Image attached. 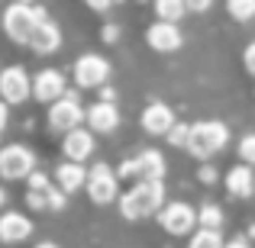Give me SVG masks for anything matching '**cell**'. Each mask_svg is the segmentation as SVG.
<instances>
[{
    "mask_svg": "<svg viewBox=\"0 0 255 248\" xmlns=\"http://www.w3.org/2000/svg\"><path fill=\"white\" fill-rule=\"evenodd\" d=\"M55 184L65 193H78L81 187H87V167L81 162H62L55 167Z\"/></svg>",
    "mask_w": 255,
    "mask_h": 248,
    "instance_id": "e0dca14e",
    "label": "cell"
},
{
    "mask_svg": "<svg viewBox=\"0 0 255 248\" xmlns=\"http://www.w3.org/2000/svg\"><path fill=\"white\" fill-rule=\"evenodd\" d=\"M6 119H10V110H6V100H0V132L6 129Z\"/></svg>",
    "mask_w": 255,
    "mask_h": 248,
    "instance_id": "f546056e",
    "label": "cell"
},
{
    "mask_svg": "<svg viewBox=\"0 0 255 248\" xmlns=\"http://www.w3.org/2000/svg\"><path fill=\"white\" fill-rule=\"evenodd\" d=\"M29 93H32V81H29V75H26V68L10 65V68L0 71V100H6V103H23Z\"/></svg>",
    "mask_w": 255,
    "mask_h": 248,
    "instance_id": "30bf717a",
    "label": "cell"
},
{
    "mask_svg": "<svg viewBox=\"0 0 255 248\" xmlns=\"http://www.w3.org/2000/svg\"><path fill=\"white\" fill-rule=\"evenodd\" d=\"M230 142V129L220 119H207V123H191V139H187V152L194 158H213L223 145Z\"/></svg>",
    "mask_w": 255,
    "mask_h": 248,
    "instance_id": "3957f363",
    "label": "cell"
},
{
    "mask_svg": "<svg viewBox=\"0 0 255 248\" xmlns=\"http://www.w3.org/2000/svg\"><path fill=\"white\" fill-rule=\"evenodd\" d=\"M117 36H120V29H117V26H107V29H104V39H107V42H113Z\"/></svg>",
    "mask_w": 255,
    "mask_h": 248,
    "instance_id": "4dcf8cb0",
    "label": "cell"
},
{
    "mask_svg": "<svg viewBox=\"0 0 255 248\" xmlns=\"http://www.w3.org/2000/svg\"><path fill=\"white\" fill-rule=\"evenodd\" d=\"M29 232H32V223L23 213H3L0 216V242H6V245L23 242V239H29Z\"/></svg>",
    "mask_w": 255,
    "mask_h": 248,
    "instance_id": "ac0fdd59",
    "label": "cell"
},
{
    "mask_svg": "<svg viewBox=\"0 0 255 248\" xmlns=\"http://www.w3.org/2000/svg\"><path fill=\"white\" fill-rule=\"evenodd\" d=\"M36 248H58V245H52V242H42V245H36Z\"/></svg>",
    "mask_w": 255,
    "mask_h": 248,
    "instance_id": "d6a6232c",
    "label": "cell"
},
{
    "mask_svg": "<svg viewBox=\"0 0 255 248\" xmlns=\"http://www.w3.org/2000/svg\"><path fill=\"white\" fill-rule=\"evenodd\" d=\"M197 177L204 180V184H213V180H217V171H213V167H200V171H197Z\"/></svg>",
    "mask_w": 255,
    "mask_h": 248,
    "instance_id": "f1b7e54d",
    "label": "cell"
},
{
    "mask_svg": "<svg viewBox=\"0 0 255 248\" xmlns=\"http://www.w3.org/2000/svg\"><path fill=\"white\" fill-rule=\"evenodd\" d=\"M226 190L233 193V197H252L255 193V174L249 165H236L230 167V174H226Z\"/></svg>",
    "mask_w": 255,
    "mask_h": 248,
    "instance_id": "d6986e66",
    "label": "cell"
},
{
    "mask_svg": "<svg viewBox=\"0 0 255 248\" xmlns=\"http://www.w3.org/2000/svg\"><path fill=\"white\" fill-rule=\"evenodd\" d=\"M36 171V155L26 145H3L0 149V177L23 180Z\"/></svg>",
    "mask_w": 255,
    "mask_h": 248,
    "instance_id": "52a82bcc",
    "label": "cell"
},
{
    "mask_svg": "<svg viewBox=\"0 0 255 248\" xmlns=\"http://www.w3.org/2000/svg\"><path fill=\"white\" fill-rule=\"evenodd\" d=\"M45 16H49V13H45L42 6H32V3H26V0H16V3H10L3 10V32L13 39V42L29 45L32 29H36Z\"/></svg>",
    "mask_w": 255,
    "mask_h": 248,
    "instance_id": "7a4b0ae2",
    "label": "cell"
},
{
    "mask_svg": "<svg viewBox=\"0 0 255 248\" xmlns=\"http://www.w3.org/2000/svg\"><path fill=\"white\" fill-rule=\"evenodd\" d=\"M84 3L91 6V10H97V13H107L113 3H117V0H84Z\"/></svg>",
    "mask_w": 255,
    "mask_h": 248,
    "instance_id": "83f0119b",
    "label": "cell"
},
{
    "mask_svg": "<svg viewBox=\"0 0 255 248\" xmlns=\"http://www.w3.org/2000/svg\"><path fill=\"white\" fill-rule=\"evenodd\" d=\"M243 65H246V71L255 78V42L246 45V55H243Z\"/></svg>",
    "mask_w": 255,
    "mask_h": 248,
    "instance_id": "484cf974",
    "label": "cell"
},
{
    "mask_svg": "<svg viewBox=\"0 0 255 248\" xmlns=\"http://www.w3.org/2000/svg\"><path fill=\"white\" fill-rule=\"evenodd\" d=\"M117 174L126 177V180H162L165 177V158H162V152H155V149L139 152L136 158H126V162L117 167Z\"/></svg>",
    "mask_w": 255,
    "mask_h": 248,
    "instance_id": "5b68a950",
    "label": "cell"
},
{
    "mask_svg": "<svg viewBox=\"0 0 255 248\" xmlns=\"http://www.w3.org/2000/svg\"><path fill=\"white\" fill-rule=\"evenodd\" d=\"M145 42L155 52H178L181 49V29L174 23H152L149 32H145Z\"/></svg>",
    "mask_w": 255,
    "mask_h": 248,
    "instance_id": "2e32d148",
    "label": "cell"
},
{
    "mask_svg": "<svg viewBox=\"0 0 255 248\" xmlns=\"http://www.w3.org/2000/svg\"><path fill=\"white\" fill-rule=\"evenodd\" d=\"M87 126H91V132H100V136L113 132V129L120 126V110H117V103H110V100H97V103L87 110Z\"/></svg>",
    "mask_w": 255,
    "mask_h": 248,
    "instance_id": "4fadbf2b",
    "label": "cell"
},
{
    "mask_svg": "<svg viewBox=\"0 0 255 248\" xmlns=\"http://www.w3.org/2000/svg\"><path fill=\"white\" fill-rule=\"evenodd\" d=\"M162 203H165L162 180H136V187L120 200V213L126 219H145V216L162 210Z\"/></svg>",
    "mask_w": 255,
    "mask_h": 248,
    "instance_id": "6da1fadb",
    "label": "cell"
},
{
    "mask_svg": "<svg viewBox=\"0 0 255 248\" xmlns=\"http://www.w3.org/2000/svg\"><path fill=\"white\" fill-rule=\"evenodd\" d=\"M3 200H6V197H3V190H0V206H3Z\"/></svg>",
    "mask_w": 255,
    "mask_h": 248,
    "instance_id": "836d02e7",
    "label": "cell"
},
{
    "mask_svg": "<svg viewBox=\"0 0 255 248\" xmlns=\"http://www.w3.org/2000/svg\"><path fill=\"white\" fill-rule=\"evenodd\" d=\"M62 152H65V158L68 162H87V158L94 155V132L91 129H71V132H65V142H62Z\"/></svg>",
    "mask_w": 255,
    "mask_h": 248,
    "instance_id": "7c38bea8",
    "label": "cell"
},
{
    "mask_svg": "<svg viewBox=\"0 0 255 248\" xmlns=\"http://www.w3.org/2000/svg\"><path fill=\"white\" fill-rule=\"evenodd\" d=\"M117 193H120V174L113 171L110 165L97 162L91 171H87V197H91L97 206H107V203L117 200Z\"/></svg>",
    "mask_w": 255,
    "mask_h": 248,
    "instance_id": "8992f818",
    "label": "cell"
},
{
    "mask_svg": "<svg viewBox=\"0 0 255 248\" xmlns=\"http://www.w3.org/2000/svg\"><path fill=\"white\" fill-rule=\"evenodd\" d=\"M184 6L191 13H204V10H210V6H213V0H184Z\"/></svg>",
    "mask_w": 255,
    "mask_h": 248,
    "instance_id": "4316f807",
    "label": "cell"
},
{
    "mask_svg": "<svg viewBox=\"0 0 255 248\" xmlns=\"http://www.w3.org/2000/svg\"><path fill=\"white\" fill-rule=\"evenodd\" d=\"M165 139H168L171 145H184V149H187V139H191V123H174L171 132Z\"/></svg>",
    "mask_w": 255,
    "mask_h": 248,
    "instance_id": "cb8c5ba5",
    "label": "cell"
},
{
    "mask_svg": "<svg viewBox=\"0 0 255 248\" xmlns=\"http://www.w3.org/2000/svg\"><path fill=\"white\" fill-rule=\"evenodd\" d=\"M155 13H158V19H165V23H178V19L187 13V6H184V0H155Z\"/></svg>",
    "mask_w": 255,
    "mask_h": 248,
    "instance_id": "44dd1931",
    "label": "cell"
},
{
    "mask_svg": "<svg viewBox=\"0 0 255 248\" xmlns=\"http://www.w3.org/2000/svg\"><path fill=\"white\" fill-rule=\"evenodd\" d=\"M239 158H243V165H255V136L239 139Z\"/></svg>",
    "mask_w": 255,
    "mask_h": 248,
    "instance_id": "d4e9b609",
    "label": "cell"
},
{
    "mask_svg": "<svg viewBox=\"0 0 255 248\" xmlns=\"http://www.w3.org/2000/svg\"><path fill=\"white\" fill-rule=\"evenodd\" d=\"M223 248H249V242H246V239H233V242H226Z\"/></svg>",
    "mask_w": 255,
    "mask_h": 248,
    "instance_id": "1f68e13d",
    "label": "cell"
},
{
    "mask_svg": "<svg viewBox=\"0 0 255 248\" xmlns=\"http://www.w3.org/2000/svg\"><path fill=\"white\" fill-rule=\"evenodd\" d=\"M87 119V110L81 106V97L75 90H68L62 100L49 106V129L52 132H71Z\"/></svg>",
    "mask_w": 255,
    "mask_h": 248,
    "instance_id": "277c9868",
    "label": "cell"
},
{
    "mask_svg": "<svg viewBox=\"0 0 255 248\" xmlns=\"http://www.w3.org/2000/svg\"><path fill=\"white\" fill-rule=\"evenodd\" d=\"M58 45H62V29H58L55 23H52L49 16L42 19V23L32 29L29 36V49L39 52V55H52V52H58Z\"/></svg>",
    "mask_w": 255,
    "mask_h": 248,
    "instance_id": "9a60e30c",
    "label": "cell"
},
{
    "mask_svg": "<svg viewBox=\"0 0 255 248\" xmlns=\"http://www.w3.org/2000/svg\"><path fill=\"white\" fill-rule=\"evenodd\" d=\"M226 10L233 19L249 23V19H255V0H226Z\"/></svg>",
    "mask_w": 255,
    "mask_h": 248,
    "instance_id": "7402d4cb",
    "label": "cell"
},
{
    "mask_svg": "<svg viewBox=\"0 0 255 248\" xmlns=\"http://www.w3.org/2000/svg\"><path fill=\"white\" fill-rule=\"evenodd\" d=\"M158 223L168 236H191L194 226H197V210L187 203H168L158 213Z\"/></svg>",
    "mask_w": 255,
    "mask_h": 248,
    "instance_id": "ba28073f",
    "label": "cell"
},
{
    "mask_svg": "<svg viewBox=\"0 0 255 248\" xmlns=\"http://www.w3.org/2000/svg\"><path fill=\"white\" fill-rule=\"evenodd\" d=\"M110 78V62L97 52H87L75 62V84L78 87H100Z\"/></svg>",
    "mask_w": 255,
    "mask_h": 248,
    "instance_id": "9c48e42d",
    "label": "cell"
},
{
    "mask_svg": "<svg viewBox=\"0 0 255 248\" xmlns=\"http://www.w3.org/2000/svg\"><path fill=\"white\" fill-rule=\"evenodd\" d=\"M65 93H68V87H65V75L62 71H55V68H45V71H39L36 78H32V97L36 100H42V103H55V100H62Z\"/></svg>",
    "mask_w": 255,
    "mask_h": 248,
    "instance_id": "8fae6325",
    "label": "cell"
},
{
    "mask_svg": "<svg viewBox=\"0 0 255 248\" xmlns=\"http://www.w3.org/2000/svg\"><path fill=\"white\" fill-rule=\"evenodd\" d=\"M174 126V113L168 103H149L142 110V129L149 136H168Z\"/></svg>",
    "mask_w": 255,
    "mask_h": 248,
    "instance_id": "5bb4252c",
    "label": "cell"
},
{
    "mask_svg": "<svg viewBox=\"0 0 255 248\" xmlns=\"http://www.w3.org/2000/svg\"><path fill=\"white\" fill-rule=\"evenodd\" d=\"M223 236L220 232H213V229H197L191 236V248H223Z\"/></svg>",
    "mask_w": 255,
    "mask_h": 248,
    "instance_id": "603a6c76",
    "label": "cell"
},
{
    "mask_svg": "<svg viewBox=\"0 0 255 248\" xmlns=\"http://www.w3.org/2000/svg\"><path fill=\"white\" fill-rule=\"evenodd\" d=\"M197 226H200V229L220 232V229H223V210H220V206H213V203H204L197 210Z\"/></svg>",
    "mask_w": 255,
    "mask_h": 248,
    "instance_id": "ffe728a7",
    "label": "cell"
}]
</instances>
